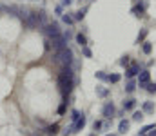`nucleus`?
<instances>
[{
  "label": "nucleus",
  "instance_id": "8",
  "mask_svg": "<svg viewBox=\"0 0 156 136\" xmlns=\"http://www.w3.org/2000/svg\"><path fill=\"white\" fill-rule=\"evenodd\" d=\"M58 131H60V125H58V124H51V125H47V127L44 129V133H45L47 136L58 134Z\"/></svg>",
  "mask_w": 156,
  "mask_h": 136
},
{
  "label": "nucleus",
  "instance_id": "5",
  "mask_svg": "<svg viewBox=\"0 0 156 136\" xmlns=\"http://www.w3.org/2000/svg\"><path fill=\"white\" fill-rule=\"evenodd\" d=\"M115 113H116V111H115V105H113V102H107V103L104 105V109H102V114H104L107 120H111V118L115 116Z\"/></svg>",
  "mask_w": 156,
  "mask_h": 136
},
{
  "label": "nucleus",
  "instance_id": "23",
  "mask_svg": "<svg viewBox=\"0 0 156 136\" xmlns=\"http://www.w3.org/2000/svg\"><path fill=\"white\" fill-rule=\"evenodd\" d=\"M145 37H147V29H142V31H140V35H138V38H136V44L144 42V40H145Z\"/></svg>",
  "mask_w": 156,
  "mask_h": 136
},
{
  "label": "nucleus",
  "instance_id": "2",
  "mask_svg": "<svg viewBox=\"0 0 156 136\" xmlns=\"http://www.w3.org/2000/svg\"><path fill=\"white\" fill-rule=\"evenodd\" d=\"M55 64H60V65H73V51L69 47H62L58 51L53 53V58H51Z\"/></svg>",
  "mask_w": 156,
  "mask_h": 136
},
{
  "label": "nucleus",
  "instance_id": "16",
  "mask_svg": "<svg viewBox=\"0 0 156 136\" xmlns=\"http://www.w3.org/2000/svg\"><path fill=\"white\" fill-rule=\"evenodd\" d=\"M134 89H136V82L131 78V80L127 82V85H125V92H129V94H131V92H134Z\"/></svg>",
  "mask_w": 156,
  "mask_h": 136
},
{
  "label": "nucleus",
  "instance_id": "18",
  "mask_svg": "<svg viewBox=\"0 0 156 136\" xmlns=\"http://www.w3.org/2000/svg\"><path fill=\"white\" fill-rule=\"evenodd\" d=\"M96 94H98V96H102V98H105V96L109 94V91L105 89L104 85H96Z\"/></svg>",
  "mask_w": 156,
  "mask_h": 136
},
{
  "label": "nucleus",
  "instance_id": "7",
  "mask_svg": "<svg viewBox=\"0 0 156 136\" xmlns=\"http://www.w3.org/2000/svg\"><path fill=\"white\" fill-rule=\"evenodd\" d=\"M35 15H37V18H38V24H40V29L47 24V13L44 11V9H38V11H35Z\"/></svg>",
  "mask_w": 156,
  "mask_h": 136
},
{
  "label": "nucleus",
  "instance_id": "27",
  "mask_svg": "<svg viewBox=\"0 0 156 136\" xmlns=\"http://www.w3.org/2000/svg\"><path fill=\"white\" fill-rule=\"evenodd\" d=\"M66 107H67V100H64V102L60 103V107H58V114H64V113H66Z\"/></svg>",
  "mask_w": 156,
  "mask_h": 136
},
{
  "label": "nucleus",
  "instance_id": "40",
  "mask_svg": "<svg viewBox=\"0 0 156 136\" xmlns=\"http://www.w3.org/2000/svg\"><path fill=\"white\" fill-rule=\"evenodd\" d=\"M89 136H96V133H93V134H89Z\"/></svg>",
  "mask_w": 156,
  "mask_h": 136
},
{
  "label": "nucleus",
  "instance_id": "12",
  "mask_svg": "<svg viewBox=\"0 0 156 136\" xmlns=\"http://www.w3.org/2000/svg\"><path fill=\"white\" fill-rule=\"evenodd\" d=\"M127 131H129V122H127V120H122V122L118 124V133H120V134H125Z\"/></svg>",
  "mask_w": 156,
  "mask_h": 136
},
{
  "label": "nucleus",
  "instance_id": "14",
  "mask_svg": "<svg viewBox=\"0 0 156 136\" xmlns=\"http://www.w3.org/2000/svg\"><path fill=\"white\" fill-rule=\"evenodd\" d=\"M75 38H76V44L80 47H83V45H87V38H85V35H82V33H78L75 35Z\"/></svg>",
  "mask_w": 156,
  "mask_h": 136
},
{
  "label": "nucleus",
  "instance_id": "31",
  "mask_svg": "<svg viewBox=\"0 0 156 136\" xmlns=\"http://www.w3.org/2000/svg\"><path fill=\"white\" fill-rule=\"evenodd\" d=\"M100 129H102V122L98 120V122H94V124H93V131H94V133H98Z\"/></svg>",
  "mask_w": 156,
  "mask_h": 136
},
{
  "label": "nucleus",
  "instance_id": "22",
  "mask_svg": "<svg viewBox=\"0 0 156 136\" xmlns=\"http://www.w3.org/2000/svg\"><path fill=\"white\" fill-rule=\"evenodd\" d=\"M142 51H144L145 54H149V53L153 51V45H151V42H144V45H142Z\"/></svg>",
  "mask_w": 156,
  "mask_h": 136
},
{
  "label": "nucleus",
  "instance_id": "28",
  "mask_svg": "<svg viewBox=\"0 0 156 136\" xmlns=\"http://www.w3.org/2000/svg\"><path fill=\"white\" fill-rule=\"evenodd\" d=\"M82 53H83V56H87V58H91V54H93V53H91V49H89L87 45H83V47H82Z\"/></svg>",
  "mask_w": 156,
  "mask_h": 136
},
{
  "label": "nucleus",
  "instance_id": "30",
  "mask_svg": "<svg viewBox=\"0 0 156 136\" xmlns=\"http://www.w3.org/2000/svg\"><path fill=\"white\" fill-rule=\"evenodd\" d=\"M96 78H98V80H107V75H105L104 71H96Z\"/></svg>",
  "mask_w": 156,
  "mask_h": 136
},
{
  "label": "nucleus",
  "instance_id": "35",
  "mask_svg": "<svg viewBox=\"0 0 156 136\" xmlns=\"http://www.w3.org/2000/svg\"><path fill=\"white\" fill-rule=\"evenodd\" d=\"M71 4H73V0H62V4H60V5L64 7V5H71Z\"/></svg>",
  "mask_w": 156,
  "mask_h": 136
},
{
  "label": "nucleus",
  "instance_id": "17",
  "mask_svg": "<svg viewBox=\"0 0 156 136\" xmlns=\"http://www.w3.org/2000/svg\"><path fill=\"white\" fill-rule=\"evenodd\" d=\"M144 113H149V114L154 113V103L153 102H145L144 103Z\"/></svg>",
  "mask_w": 156,
  "mask_h": 136
},
{
  "label": "nucleus",
  "instance_id": "20",
  "mask_svg": "<svg viewBox=\"0 0 156 136\" xmlns=\"http://www.w3.org/2000/svg\"><path fill=\"white\" fill-rule=\"evenodd\" d=\"M144 9H145V5H144V4H140V5H136V7H133V15H136V16H140V15L144 13Z\"/></svg>",
  "mask_w": 156,
  "mask_h": 136
},
{
  "label": "nucleus",
  "instance_id": "10",
  "mask_svg": "<svg viewBox=\"0 0 156 136\" xmlns=\"http://www.w3.org/2000/svg\"><path fill=\"white\" fill-rule=\"evenodd\" d=\"M4 11L7 13V15H11V16H18V13H20V5H5L4 7Z\"/></svg>",
  "mask_w": 156,
  "mask_h": 136
},
{
  "label": "nucleus",
  "instance_id": "15",
  "mask_svg": "<svg viewBox=\"0 0 156 136\" xmlns=\"http://www.w3.org/2000/svg\"><path fill=\"white\" fill-rule=\"evenodd\" d=\"M62 22L67 24V26H73V24H75V18H73L69 13H64V15H62Z\"/></svg>",
  "mask_w": 156,
  "mask_h": 136
},
{
  "label": "nucleus",
  "instance_id": "29",
  "mask_svg": "<svg viewBox=\"0 0 156 136\" xmlns=\"http://www.w3.org/2000/svg\"><path fill=\"white\" fill-rule=\"evenodd\" d=\"M73 133H75V131H73V125H69V127H66V129L62 131V134L64 136H69V134H73Z\"/></svg>",
  "mask_w": 156,
  "mask_h": 136
},
{
  "label": "nucleus",
  "instance_id": "21",
  "mask_svg": "<svg viewBox=\"0 0 156 136\" xmlns=\"http://www.w3.org/2000/svg\"><path fill=\"white\" fill-rule=\"evenodd\" d=\"M85 11H87V9H80V11H76V13H75V16H73V18H75V22H78V20H83Z\"/></svg>",
  "mask_w": 156,
  "mask_h": 136
},
{
  "label": "nucleus",
  "instance_id": "6",
  "mask_svg": "<svg viewBox=\"0 0 156 136\" xmlns=\"http://www.w3.org/2000/svg\"><path fill=\"white\" fill-rule=\"evenodd\" d=\"M149 82H151V73H149V71H142V73H140V78H138L140 87H145Z\"/></svg>",
  "mask_w": 156,
  "mask_h": 136
},
{
  "label": "nucleus",
  "instance_id": "33",
  "mask_svg": "<svg viewBox=\"0 0 156 136\" xmlns=\"http://www.w3.org/2000/svg\"><path fill=\"white\" fill-rule=\"evenodd\" d=\"M120 65H123V67H125V65H129V56H123V58L120 60Z\"/></svg>",
  "mask_w": 156,
  "mask_h": 136
},
{
  "label": "nucleus",
  "instance_id": "32",
  "mask_svg": "<svg viewBox=\"0 0 156 136\" xmlns=\"http://www.w3.org/2000/svg\"><path fill=\"white\" fill-rule=\"evenodd\" d=\"M145 89L149 91V92H156V84H151V82H149V84L145 85Z\"/></svg>",
  "mask_w": 156,
  "mask_h": 136
},
{
  "label": "nucleus",
  "instance_id": "4",
  "mask_svg": "<svg viewBox=\"0 0 156 136\" xmlns=\"http://www.w3.org/2000/svg\"><path fill=\"white\" fill-rule=\"evenodd\" d=\"M49 40H51V45H53L55 51H58V49H62V47H67V38L64 37V33H60L58 37L49 38Z\"/></svg>",
  "mask_w": 156,
  "mask_h": 136
},
{
  "label": "nucleus",
  "instance_id": "36",
  "mask_svg": "<svg viewBox=\"0 0 156 136\" xmlns=\"http://www.w3.org/2000/svg\"><path fill=\"white\" fill-rule=\"evenodd\" d=\"M55 11H56V15H60V16L64 15V13H62V5H56V9H55Z\"/></svg>",
  "mask_w": 156,
  "mask_h": 136
},
{
  "label": "nucleus",
  "instance_id": "11",
  "mask_svg": "<svg viewBox=\"0 0 156 136\" xmlns=\"http://www.w3.org/2000/svg\"><path fill=\"white\" fill-rule=\"evenodd\" d=\"M136 75H138V65H131V67L125 71V76H127L129 80H131V78H134Z\"/></svg>",
  "mask_w": 156,
  "mask_h": 136
},
{
  "label": "nucleus",
  "instance_id": "37",
  "mask_svg": "<svg viewBox=\"0 0 156 136\" xmlns=\"http://www.w3.org/2000/svg\"><path fill=\"white\" fill-rule=\"evenodd\" d=\"M4 7H5V5H4V4H2V2H0V13H2V11H4Z\"/></svg>",
  "mask_w": 156,
  "mask_h": 136
},
{
  "label": "nucleus",
  "instance_id": "34",
  "mask_svg": "<svg viewBox=\"0 0 156 136\" xmlns=\"http://www.w3.org/2000/svg\"><path fill=\"white\" fill-rule=\"evenodd\" d=\"M44 47H45V51H49V49H51V40H49V38L44 42Z\"/></svg>",
  "mask_w": 156,
  "mask_h": 136
},
{
  "label": "nucleus",
  "instance_id": "25",
  "mask_svg": "<svg viewBox=\"0 0 156 136\" xmlns=\"http://www.w3.org/2000/svg\"><path fill=\"white\" fill-rule=\"evenodd\" d=\"M142 118H144V111H136V113L133 114V120H134V122H140Z\"/></svg>",
  "mask_w": 156,
  "mask_h": 136
},
{
  "label": "nucleus",
  "instance_id": "38",
  "mask_svg": "<svg viewBox=\"0 0 156 136\" xmlns=\"http://www.w3.org/2000/svg\"><path fill=\"white\" fill-rule=\"evenodd\" d=\"M33 136H42V134H38V133H35V134H33Z\"/></svg>",
  "mask_w": 156,
  "mask_h": 136
},
{
  "label": "nucleus",
  "instance_id": "3",
  "mask_svg": "<svg viewBox=\"0 0 156 136\" xmlns=\"http://www.w3.org/2000/svg\"><path fill=\"white\" fill-rule=\"evenodd\" d=\"M42 31L47 35V38H53V37H58L62 31H60V26H58V22H47L44 27H42Z\"/></svg>",
  "mask_w": 156,
  "mask_h": 136
},
{
  "label": "nucleus",
  "instance_id": "39",
  "mask_svg": "<svg viewBox=\"0 0 156 136\" xmlns=\"http://www.w3.org/2000/svg\"><path fill=\"white\" fill-rule=\"evenodd\" d=\"M105 136H118V134H105Z\"/></svg>",
  "mask_w": 156,
  "mask_h": 136
},
{
  "label": "nucleus",
  "instance_id": "9",
  "mask_svg": "<svg viewBox=\"0 0 156 136\" xmlns=\"http://www.w3.org/2000/svg\"><path fill=\"white\" fill-rule=\"evenodd\" d=\"M83 127H85V116L82 114L76 122H73V131H75V133H78V131H82Z\"/></svg>",
  "mask_w": 156,
  "mask_h": 136
},
{
  "label": "nucleus",
  "instance_id": "19",
  "mask_svg": "<svg viewBox=\"0 0 156 136\" xmlns=\"http://www.w3.org/2000/svg\"><path fill=\"white\" fill-rule=\"evenodd\" d=\"M153 129H154V124H151V125H145V127H142V129H140V134H138V136H145L147 133H151Z\"/></svg>",
  "mask_w": 156,
  "mask_h": 136
},
{
  "label": "nucleus",
  "instance_id": "24",
  "mask_svg": "<svg viewBox=\"0 0 156 136\" xmlns=\"http://www.w3.org/2000/svg\"><path fill=\"white\" fill-rule=\"evenodd\" d=\"M107 82H111V84L120 82V75H107Z\"/></svg>",
  "mask_w": 156,
  "mask_h": 136
},
{
  "label": "nucleus",
  "instance_id": "13",
  "mask_svg": "<svg viewBox=\"0 0 156 136\" xmlns=\"http://www.w3.org/2000/svg\"><path fill=\"white\" fill-rule=\"evenodd\" d=\"M134 105H136V100H133V98H129V100L123 102V109H125V111H133Z\"/></svg>",
  "mask_w": 156,
  "mask_h": 136
},
{
  "label": "nucleus",
  "instance_id": "1",
  "mask_svg": "<svg viewBox=\"0 0 156 136\" xmlns=\"http://www.w3.org/2000/svg\"><path fill=\"white\" fill-rule=\"evenodd\" d=\"M75 87V71L71 65H60L58 71V89L62 92V98L67 100L71 91Z\"/></svg>",
  "mask_w": 156,
  "mask_h": 136
},
{
  "label": "nucleus",
  "instance_id": "26",
  "mask_svg": "<svg viewBox=\"0 0 156 136\" xmlns=\"http://www.w3.org/2000/svg\"><path fill=\"white\" fill-rule=\"evenodd\" d=\"M80 116H82V114H80V111H76V109H73V111H71V120H73V122H76Z\"/></svg>",
  "mask_w": 156,
  "mask_h": 136
}]
</instances>
